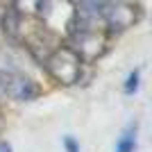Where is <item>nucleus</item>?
Instances as JSON below:
<instances>
[{
    "mask_svg": "<svg viewBox=\"0 0 152 152\" xmlns=\"http://www.w3.org/2000/svg\"><path fill=\"white\" fill-rule=\"evenodd\" d=\"M41 66L45 68V73L61 86H75L82 82L84 77V59L77 55L68 43L66 45H55L43 59Z\"/></svg>",
    "mask_w": 152,
    "mask_h": 152,
    "instance_id": "1",
    "label": "nucleus"
},
{
    "mask_svg": "<svg viewBox=\"0 0 152 152\" xmlns=\"http://www.w3.org/2000/svg\"><path fill=\"white\" fill-rule=\"evenodd\" d=\"M39 95H41V86L30 75L12 68H0V100L32 102Z\"/></svg>",
    "mask_w": 152,
    "mask_h": 152,
    "instance_id": "2",
    "label": "nucleus"
},
{
    "mask_svg": "<svg viewBox=\"0 0 152 152\" xmlns=\"http://www.w3.org/2000/svg\"><path fill=\"white\" fill-rule=\"evenodd\" d=\"M139 148V123L134 121L123 129V134L118 136L116 141V148L114 152H136Z\"/></svg>",
    "mask_w": 152,
    "mask_h": 152,
    "instance_id": "3",
    "label": "nucleus"
},
{
    "mask_svg": "<svg viewBox=\"0 0 152 152\" xmlns=\"http://www.w3.org/2000/svg\"><path fill=\"white\" fill-rule=\"evenodd\" d=\"M139 86H141V70L136 68V70H132V73L127 75L123 91H125L127 95H132V93H136V91H139Z\"/></svg>",
    "mask_w": 152,
    "mask_h": 152,
    "instance_id": "4",
    "label": "nucleus"
},
{
    "mask_svg": "<svg viewBox=\"0 0 152 152\" xmlns=\"http://www.w3.org/2000/svg\"><path fill=\"white\" fill-rule=\"evenodd\" d=\"M64 148H66V152H80V143L75 141V136H66L64 139Z\"/></svg>",
    "mask_w": 152,
    "mask_h": 152,
    "instance_id": "5",
    "label": "nucleus"
},
{
    "mask_svg": "<svg viewBox=\"0 0 152 152\" xmlns=\"http://www.w3.org/2000/svg\"><path fill=\"white\" fill-rule=\"evenodd\" d=\"M0 152H12V145L7 141H0Z\"/></svg>",
    "mask_w": 152,
    "mask_h": 152,
    "instance_id": "6",
    "label": "nucleus"
}]
</instances>
